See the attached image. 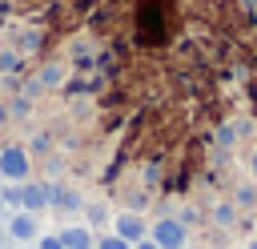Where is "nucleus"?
Here are the masks:
<instances>
[{
    "label": "nucleus",
    "instance_id": "obj_1",
    "mask_svg": "<svg viewBox=\"0 0 257 249\" xmlns=\"http://www.w3.org/2000/svg\"><path fill=\"white\" fill-rule=\"evenodd\" d=\"M0 181H8V185L32 181V153L24 145H4L0 149Z\"/></svg>",
    "mask_w": 257,
    "mask_h": 249
},
{
    "label": "nucleus",
    "instance_id": "obj_2",
    "mask_svg": "<svg viewBox=\"0 0 257 249\" xmlns=\"http://www.w3.org/2000/svg\"><path fill=\"white\" fill-rule=\"evenodd\" d=\"M149 241L161 249H189V225L177 217H161L149 225Z\"/></svg>",
    "mask_w": 257,
    "mask_h": 249
},
{
    "label": "nucleus",
    "instance_id": "obj_3",
    "mask_svg": "<svg viewBox=\"0 0 257 249\" xmlns=\"http://www.w3.org/2000/svg\"><path fill=\"white\" fill-rule=\"evenodd\" d=\"M112 233H116V237H124L128 245H137V241H145V237H149V225H145V217H141V213L124 209V213H116V217H112Z\"/></svg>",
    "mask_w": 257,
    "mask_h": 249
},
{
    "label": "nucleus",
    "instance_id": "obj_4",
    "mask_svg": "<svg viewBox=\"0 0 257 249\" xmlns=\"http://www.w3.org/2000/svg\"><path fill=\"white\" fill-rule=\"evenodd\" d=\"M16 205H20L24 213H40V209H48V185H44V181H24L20 193H16Z\"/></svg>",
    "mask_w": 257,
    "mask_h": 249
},
{
    "label": "nucleus",
    "instance_id": "obj_5",
    "mask_svg": "<svg viewBox=\"0 0 257 249\" xmlns=\"http://www.w3.org/2000/svg\"><path fill=\"white\" fill-rule=\"evenodd\" d=\"M4 229H8L12 241H36V237H40V221H36V213H24V209L12 213Z\"/></svg>",
    "mask_w": 257,
    "mask_h": 249
},
{
    "label": "nucleus",
    "instance_id": "obj_6",
    "mask_svg": "<svg viewBox=\"0 0 257 249\" xmlns=\"http://www.w3.org/2000/svg\"><path fill=\"white\" fill-rule=\"evenodd\" d=\"M60 245H64V249H92L96 237H92L88 225H64V229H60Z\"/></svg>",
    "mask_w": 257,
    "mask_h": 249
},
{
    "label": "nucleus",
    "instance_id": "obj_7",
    "mask_svg": "<svg viewBox=\"0 0 257 249\" xmlns=\"http://www.w3.org/2000/svg\"><path fill=\"white\" fill-rule=\"evenodd\" d=\"M36 80H40V88H60V84L68 80V64H64V60H48V64L36 72Z\"/></svg>",
    "mask_w": 257,
    "mask_h": 249
},
{
    "label": "nucleus",
    "instance_id": "obj_8",
    "mask_svg": "<svg viewBox=\"0 0 257 249\" xmlns=\"http://www.w3.org/2000/svg\"><path fill=\"white\" fill-rule=\"evenodd\" d=\"M40 40H44V32H40V28H24V32L12 40V48H16L20 56H28V52H36V48H40Z\"/></svg>",
    "mask_w": 257,
    "mask_h": 249
},
{
    "label": "nucleus",
    "instance_id": "obj_9",
    "mask_svg": "<svg viewBox=\"0 0 257 249\" xmlns=\"http://www.w3.org/2000/svg\"><path fill=\"white\" fill-rule=\"evenodd\" d=\"M237 213H241V209H237L233 201H217V205H213V221H217V225H225V229H229V225H237Z\"/></svg>",
    "mask_w": 257,
    "mask_h": 249
},
{
    "label": "nucleus",
    "instance_id": "obj_10",
    "mask_svg": "<svg viewBox=\"0 0 257 249\" xmlns=\"http://www.w3.org/2000/svg\"><path fill=\"white\" fill-rule=\"evenodd\" d=\"M20 68V52L12 44H0V76H12Z\"/></svg>",
    "mask_w": 257,
    "mask_h": 249
},
{
    "label": "nucleus",
    "instance_id": "obj_11",
    "mask_svg": "<svg viewBox=\"0 0 257 249\" xmlns=\"http://www.w3.org/2000/svg\"><path fill=\"white\" fill-rule=\"evenodd\" d=\"M245 129H249L245 120H229V125L217 133V141H221V145H233V141H237V133H245Z\"/></svg>",
    "mask_w": 257,
    "mask_h": 249
},
{
    "label": "nucleus",
    "instance_id": "obj_12",
    "mask_svg": "<svg viewBox=\"0 0 257 249\" xmlns=\"http://www.w3.org/2000/svg\"><path fill=\"white\" fill-rule=\"evenodd\" d=\"M68 60H72V64H88V60H92V48H88L84 40H76V44L68 48Z\"/></svg>",
    "mask_w": 257,
    "mask_h": 249
},
{
    "label": "nucleus",
    "instance_id": "obj_13",
    "mask_svg": "<svg viewBox=\"0 0 257 249\" xmlns=\"http://www.w3.org/2000/svg\"><path fill=\"white\" fill-rule=\"evenodd\" d=\"M92 249H133L124 237H116V233H104V237H96V245Z\"/></svg>",
    "mask_w": 257,
    "mask_h": 249
},
{
    "label": "nucleus",
    "instance_id": "obj_14",
    "mask_svg": "<svg viewBox=\"0 0 257 249\" xmlns=\"http://www.w3.org/2000/svg\"><path fill=\"white\" fill-rule=\"evenodd\" d=\"M233 205H237V209H253V205H257V189H253V185H245V189L237 193V201H233Z\"/></svg>",
    "mask_w": 257,
    "mask_h": 249
},
{
    "label": "nucleus",
    "instance_id": "obj_15",
    "mask_svg": "<svg viewBox=\"0 0 257 249\" xmlns=\"http://www.w3.org/2000/svg\"><path fill=\"white\" fill-rule=\"evenodd\" d=\"M24 149H28V153H48V149H52V137H48V133H36L32 145H24Z\"/></svg>",
    "mask_w": 257,
    "mask_h": 249
},
{
    "label": "nucleus",
    "instance_id": "obj_16",
    "mask_svg": "<svg viewBox=\"0 0 257 249\" xmlns=\"http://www.w3.org/2000/svg\"><path fill=\"white\" fill-rule=\"evenodd\" d=\"M8 104H12V108H8L12 116H28V108H32V100H28V96H12Z\"/></svg>",
    "mask_w": 257,
    "mask_h": 249
},
{
    "label": "nucleus",
    "instance_id": "obj_17",
    "mask_svg": "<svg viewBox=\"0 0 257 249\" xmlns=\"http://www.w3.org/2000/svg\"><path fill=\"white\" fill-rule=\"evenodd\" d=\"M36 249H64L60 245V233H40L36 237Z\"/></svg>",
    "mask_w": 257,
    "mask_h": 249
},
{
    "label": "nucleus",
    "instance_id": "obj_18",
    "mask_svg": "<svg viewBox=\"0 0 257 249\" xmlns=\"http://www.w3.org/2000/svg\"><path fill=\"white\" fill-rule=\"evenodd\" d=\"M84 213H88V221H92V225H100V221L108 217V213H104V205H84Z\"/></svg>",
    "mask_w": 257,
    "mask_h": 249
},
{
    "label": "nucleus",
    "instance_id": "obj_19",
    "mask_svg": "<svg viewBox=\"0 0 257 249\" xmlns=\"http://www.w3.org/2000/svg\"><path fill=\"white\" fill-rule=\"evenodd\" d=\"M133 249H161V245H153V241H149V237H145V241H137V245H133Z\"/></svg>",
    "mask_w": 257,
    "mask_h": 249
},
{
    "label": "nucleus",
    "instance_id": "obj_20",
    "mask_svg": "<svg viewBox=\"0 0 257 249\" xmlns=\"http://www.w3.org/2000/svg\"><path fill=\"white\" fill-rule=\"evenodd\" d=\"M4 241H8V229H4V225H0V249H4Z\"/></svg>",
    "mask_w": 257,
    "mask_h": 249
},
{
    "label": "nucleus",
    "instance_id": "obj_21",
    "mask_svg": "<svg viewBox=\"0 0 257 249\" xmlns=\"http://www.w3.org/2000/svg\"><path fill=\"white\" fill-rule=\"evenodd\" d=\"M249 169H253V173H257V153H253V157H249Z\"/></svg>",
    "mask_w": 257,
    "mask_h": 249
},
{
    "label": "nucleus",
    "instance_id": "obj_22",
    "mask_svg": "<svg viewBox=\"0 0 257 249\" xmlns=\"http://www.w3.org/2000/svg\"><path fill=\"white\" fill-rule=\"evenodd\" d=\"M0 221H4V197H0Z\"/></svg>",
    "mask_w": 257,
    "mask_h": 249
},
{
    "label": "nucleus",
    "instance_id": "obj_23",
    "mask_svg": "<svg viewBox=\"0 0 257 249\" xmlns=\"http://www.w3.org/2000/svg\"><path fill=\"white\" fill-rule=\"evenodd\" d=\"M245 249H257V241H249V245H245Z\"/></svg>",
    "mask_w": 257,
    "mask_h": 249
}]
</instances>
